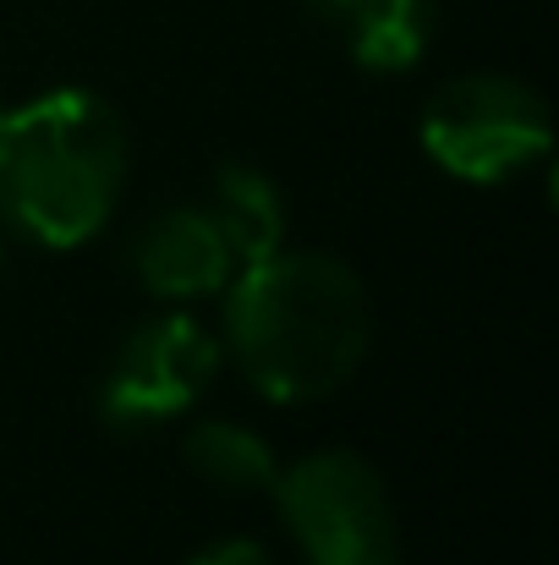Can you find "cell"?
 Wrapping results in <instances>:
<instances>
[{
  "instance_id": "5",
  "label": "cell",
  "mask_w": 559,
  "mask_h": 565,
  "mask_svg": "<svg viewBox=\"0 0 559 565\" xmlns=\"http://www.w3.org/2000/svg\"><path fill=\"white\" fill-rule=\"evenodd\" d=\"M219 374V341L192 313L143 319L99 379V417L110 434H149L197 406Z\"/></svg>"
},
{
  "instance_id": "4",
  "label": "cell",
  "mask_w": 559,
  "mask_h": 565,
  "mask_svg": "<svg viewBox=\"0 0 559 565\" xmlns=\"http://www.w3.org/2000/svg\"><path fill=\"white\" fill-rule=\"evenodd\" d=\"M269 494L308 565H400V516L363 450H308L280 467Z\"/></svg>"
},
{
  "instance_id": "7",
  "label": "cell",
  "mask_w": 559,
  "mask_h": 565,
  "mask_svg": "<svg viewBox=\"0 0 559 565\" xmlns=\"http://www.w3.org/2000/svg\"><path fill=\"white\" fill-rule=\"evenodd\" d=\"M313 17L346 33L363 72H411L433 44V0H302Z\"/></svg>"
},
{
  "instance_id": "3",
  "label": "cell",
  "mask_w": 559,
  "mask_h": 565,
  "mask_svg": "<svg viewBox=\"0 0 559 565\" xmlns=\"http://www.w3.org/2000/svg\"><path fill=\"white\" fill-rule=\"evenodd\" d=\"M417 143L444 177L499 188L549 160L555 116L549 99L516 72H461L428 94Z\"/></svg>"
},
{
  "instance_id": "2",
  "label": "cell",
  "mask_w": 559,
  "mask_h": 565,
  "mask_svg": "<svg viewBox=\"0 0 559 565\" xmlns=\"http://www.w3.org/2000/svg\"><path fill=\"white\" fill-rule=\"evenodd\" d=\"M132 138L94 88H50L0 110V220L39 247L94 242L127 188Z\"/></svg>"
},
{
  "instance_id": "1",
  "label": "cell",
  "mask_w": 559,
  "mask_h": 565,
  "mask_svg": "<svg viewBox=\"0 0 559 565\" xmlns=\"http://www.w3.org/2000/svg\"><path fill=\"white\" fill-rule=\"evenodd\" d=\"M225 352L275 406H308L352 384L373 347L363 275L324 247H280L230 275Z\"/></svg>"
},
{
  "instance_id": "10",
  "label": "cell",
  "mask_w": 559,
  "mask_h": 565,
  "mask_svg": "<svg viewBox=\"0 0 559 565\" xmlns=\"http://www.w3.org/2000/svg\"><path fill=\"white\" fill-rule=\"evenodd\" d=\"M186 565H275V561H269V550L258 539H214Z\"/></svg>"
},
{
  "instance_id": "9",
  "label": "cell",
  "mask_w": 559,
  "mask_h": 565,
  "mask_svg": "<svg viewBox=\"0 0 559 565\" xmlns=\"http://www.w3.org/2000/svg\"><path fill=\"white\" fill-rule=\"evenodd\" d=\"M182 461L192 478H203L208 489H225V494H269L280 467H286L275 456V445L236 417L192 423L182 439Z\"/></svg>"
},
{
  "instance_id": "8",
  "label": "cell",
  "mask_w": 559,
  "mask_h": 565,
  "mask_svg": "<svg viewBox=\"0 0 559 565\" xmlns=\"http://www.w3.org/2000/svg\"><path fill=\"white\" fill-rule=\"evenodd\" d=\"M203 209L214 214L225 247L236 253V269L286 247V192L252 160H225L214 171V188H208Z\"/></svg>"
},
{
  "instance_id": "6",
  "label": "cell",
  "mask_w": 559,
  "mask_h": 565,
  "mask_svg": "<svg viewBox=\"0 0 559 565\" xmlns=\"http://www.w3.org/2000/svg\"><path fill=\"white\" fill-rule=\"evenodd\" d=\"M132 269L143 280L149 297L186 308L203 297H219L236 275V253L225 247L214 214L203 203H176L165 214H154L138 242H132Z\"/></svg>"
}]
</instances>
